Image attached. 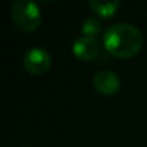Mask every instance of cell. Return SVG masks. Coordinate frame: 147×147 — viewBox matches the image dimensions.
Returning a JSON list of instances; mask_svg holds the SVG:
<instances>
[{
    "instance_id": "obj_3",
    "label": "cell",
    "mask_w": 147,
    "mask_h": 147,
    "mask_svg": "<svg viewBox=\"0 0 147 147\" xmlns=\"http://www.w3.org/2000/svg\"><path fill=\"white\" fill-rule=\"evenodd\" d=\"M51 63H52L51 53L46 49L39 48V46L30 48L22 56L23 68L29 74H33V75H42V74L48 72L51 68Z\"/></svg>"
},
{
    "instance_id": "obj_2",
    "label": "cell",
    "mask_w": 147,
    "mask_h": 147,
    "mask_svg": "<svg viewBox=\"0 0 147 147\" xmlns=\"http://www.w3.org/2000/svg\"><path fill=\"white\" fill-rule=\"evenodd\" d=\"M10 18L13 25L23 32H33L42 22L39 6L32 0H16L10 7Z\"/></svg>"
},
{
    "instance_id": "obj_7",
    "label": "cell",
    "mask_w": 147,
    "mask_h": 147,
    "mask_svg": "<svg viewBox=\"0 0 147 147\" xmlns=\"http://www.w3.org/2000/svg\"><path fill=\"white\" fill-rule=\"evenodd\" d=\"M81 30H82L84 35H87V36H94V38H95V35H98V33L102 30V26H101V22H100L97 18L90 16V18H87V19L84 20V23H82V26H81Z\"/></svg>"
},
{
    "instance_id": "obj_6",
    "label": "cell",
    "mask_w": 147,
    "mask_h": 147,
    "mask_svg": "<svg viewBox=\"0 0 147 147\" xmlns=\"http://www.w3.org/2000/svg\"><path fill=\"white\" fill-rule=\"evenodd\" d=\"M90 7L101 18H111L117 13L120 7V2H100V0H90L88 2Z\"/></svg>"
},
{
    "instance_id": "obj_5",
    "label": "cell",
    "mask_w": 147,
    "mask_h": 147,
    "mask_svg": "<svg viewBox=\"0 0 147 147\" xmlns=\"http://www.w3.org/2000/svg\"><path fill=\"white\" fill-rule=\"evenodd\" d=\"M72 52L81 61H92L101 52V43L94 36L81 35L72 43Z\"/></svg>"
},
{
    "instance_id": "obj_4",
    "label": "cell",
    "mask_w": 147,
    "mask_h": 147,
    "mask_svg": "<svg viewBox=\"0 0 147 147\" xmlns=\"http://www.w3.org/2000/svg\"><path fill=\"white\" fill-rule=\"evenodd\" d=\"M92 85H94V88L98 94L110 97V95H115L118 92L121 81H120V77L114 71L101 69L94 75Z\"/></svg>"
},
{
    "instance_id": "obj_1",
    "label": "cell",
    "mask_w": 147,
    "mask_h": 147,
    "mask_svg": "<svg viewBox=\"0 0 147 147\" xmlns=\"http://www.w3.org/2000/svg\"><path fill=\"white\" fill-rule=\"evenodd\" d=\"M102 42L105 51L120 59L133 58L143 46V35L131 23H114L104 29Z\"/></svg>"
}]
</instances>
